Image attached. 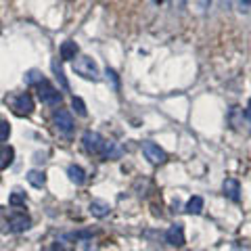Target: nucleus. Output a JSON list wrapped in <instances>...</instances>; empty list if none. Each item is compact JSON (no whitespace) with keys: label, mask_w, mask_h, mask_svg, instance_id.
I'll return each instance as SVG.
<instances>
[{"label":"nucleus","mask_w":251,"mask_h":251,"mask_svg":"<svg viewBox=\"0 0 251 251\" xmlns=\"http://www.w3.org/2000/svg\"><path fill=\"white\" fill-rule=\"evenodd\" d=\"M42 251H65V247L59 245V243H51V245H46Z\"/></svg>","instance_id":"22"},{"label":"nucleus","mask_w":251,"mask_h":251,"mask_svg":"<svg viewBox=\"0 0 251 251\" xmlns=\"http://www.w3.org/2000/svg\"><path fill=\"white\" fill-rule=\"evenodd\" d=\"M13 111H15L17 115H30L32 111H34V99H32V94H19L15 101H13Z\"/></svg>","instance_id":"6"},{"label":"nucleus","mask_w":251,"mask_h":251,"mask_svg":"<svg viewBox=\"0 0 251 251\" xmlns=\"http://www.w3.org/2000/svg\"><path fill=\"white\" fill-rule=\"evenodd\" d=\"M82 143H84V149H86L88 153H99V151L103 149V146H105L103 136L99 134V132H92V130L84 132Z\"/></svg>","instance_id":"5"},{"label":"nucleus","mask_w":251,"mask_h":251,"mask_svg":"<svg viewBox=\"0 0 251 251\" xmlns=\"http://www.w3.org/2000/svg\"><path fill=\"white\" fill-rule=\"evenodd\" d=\"M13 159H15V151H13V146H9V144L0 146V170L9 167L13 163Z\"/></svg>","instance_id":"11"},{"label":"nucleus","mask_w":251,"mask_h":251,"mask_svg":"<svg viewBox=\"0 0 251 251\" xmlns=\"http://www.w3.org/2000/svg\"><path fill=\"white\" fill-rule=\"evenodd\" d=\"M111 207L109 203H105V201H92L90 203V214L94 215V218H105V215H109Z\"/></svg>","instance_id":"13"},{"label":"nucleus","mask_w":251,"mask_h":251,"mask_svg":"<svg viewBox=\"0 0 251 251\" xmlns=\"http://www.w3.org/2000/svg\"><path fill=\"white\" fill-rule=\"evenodd\" d=\"M11 134V126L9 122H4V120H0V141H6Z\"/></svg>","instance_id":"21"},{"label":"nucleus","mask_w":251,"mask_h":251,"mask_svg":"<svg viewBox=\"0 0 251 251\" xmlns=\"http://www.w3.org/2000/svg\"><path fill=\"white\" fill-rule=\"evenodd\" d=\"M73 72L82 75L84 80H99V65L94 63V59L90 57H80L78 61L73 63Z\"/></svg>","instance_id":"1"},{"label":"nucleus","mask_w":251,"mask_h":251,"mask_svg":"<svg viewBox=\"0 0 251 251\" xmlns=\"http://www.w3.org/2000/svg\"><path fill=\"white\" fill-rule=\"evenodd\" d=\"M53 72L57 73V78H59V82H61V88H65V90H67V88H69V86H67V80H65V75H63V69L59 67V63H57V61H53Z\"/></svg>","instance_id":"19"},{"label":"nucleus","mask_w":251,"mask_h":251,"mask_svg":"<svg viewBox=\"0 0 251 251\" xmlns=\"http://www.w3.org/2000/svg\"><path fill=\"white\" fill-rule=\"evenodd\" d=\"M143 153H144V157L149 159L151 163H155V165H159V163H163L165 159H167V155H165V151L161 149L159 144H155V143H151V141H146V143H143Z\"/></svg>","instance_id":"4"},{"label":"nucleus","mask_w":251,"mask_h":251,"mask_svg":"<svg viewBox=\"0 0 251 251\" xmlns=\"http://www.w3.org/2000/svg\"><path fill=\"white\" fill-rule=\"evenodd\" d=\"M27 182H30L32 186H36V188H42V186L46 184L44 172H40V170H30V172H27Z\"/></svg>","instance_id":"14"},{"label":"nucleus","mask_w":251,"mask_h":251,"mask_svg":"<svg viewBox=\"0 0 251 251\" xmlns=\"http://www.w3.org/2000/svg\"><path fill=\"white\" fill-rule=\"evenodd\" d=\"M67 176H69V180H72L73 184H78V186L86 182V172H84L80 165H69L67 167Z\"/></svg>","instance_id":"10"},{"label":"nucleus","mask_w":251,"mask_h":251,"mask_svg":"<svg viewBox=\"0 0 251 251\" xmlns=\"http://www.w3.org/2000/svg\"><path fill=\"white\" fill-rule=\"evenodd\" d=\"M36 88H38L40 101L44 103V105H59V103H61V92H59V90L54 88L46 78H42V80L36 84Z\"/></svg>","instance_id":"2"},{"label":"nucleus","mask_w":251,"mask_h":251,"mask_svg":"<svg viewBox=\"0 0 251 251\" xmlns=\"http://www.w3.org/2000/svg\"><path fill=\"white\" fill-rule=\"evenodd\" d=\"M86 236H90V233H80L78 234V243H75V251H92L94 245H92V241H88Z\"/></svg>","instance_id":"16"},{"label":"nucleus","mask_w":251,"mask_h":251,"mask_svg":"<svg viewBox=\"0 0 251 251\" xmlns=\"http://www.w3.org/2000/svg\"><path fill=\"white\" fill-rule=\"evenodd\" d=\"M9 203L11 205H15V207H19V205H25V195L23 193H13L11 197H9Z\"/></svg>","instance_id":"20"},{"label":"nucleus","mask_w":251,"mask_h":251,"mask_svg":"<svg viewBox=\"0 0 251 251\" xmlns=\"http://www.w3.org/2000/svg\"><path fill=\"white\" fill-rule=\"evenodd\" d=\"M222 191H224L226 197L233 199V201L241 199V184H239V180H234V178H226L224 184H222Z\"/></svg>","instance_id":"9"},{"label":"nucleus","mask_w":251,"mask_h":251,"mask_svg":"<svg viewBox=\"0 0 251 251\" xmlns=\"http://www.w3.org/2000/svg\"><path fill=\"white\" fill-rule=\"evenodd\" d=\"M53 124H54V128H57L59 132H63V134H69V132L73 130V117L65 109L54 111L53 113Z\"/></svg>","instance_id":"3"},{"label":"nucleus","mask_w":251,"mask_h":251,"mask_svg":"<svg viewBox=\"0 0 251 251\" xmlns=\"http://www.w3.org/2000/svg\"><path fill=\"white\" fill-rule=\"evenodd\" d=\"M165 241L174 247H182L184 245V228L180 224H174L170 226V230L165 233Z\"/></svg>","instance_id":"8"},{"label":"nucleus","mask_w":251,"mask_h":251,"mask_svg":"<svg viewBox=\"0 0 251 251\" xmlns=\"http://www.w3.org/2000/svg\"><path fill=\"white\" fill-rule=\"evenodd\" d=\"M30 226H32V220L25 214H15L9 220V230H13V233H25Z\"/></svg>","instance_id":"7"},{"label":"nucleus","mask_w":251,"mask_h":251,"mask_svg":"<svg viewBox=\"0 0 251 251\" xmlns=\"http://www.w3.org/2000/svg\"><path fill=\"white\" fill-rule=\"evenodd\" d=\"M209 2H212V0H191V4H193L195 13H199V15L209 9Z\"/></svg>","instance_id":"18"},{"label":"nucleus","mask_w":251,"mask_h":251,"mask_svg":"<svg viewBox=\"0 0 251 251\" xmlns=\"http://www.w3.org/2000/svg\"><path fill=\"white\" fill-rule=\"evenodd\" d=\"M72 107L75 109V113H78V115H82V117H86V115H88L86 105H84V101L80 99V96H73V99H72Z\"/></svg>","instance_id":"17"},{"label":"nucleus","mask_w":251,"mask_h":251,"mask_svg":"<svg viewBox=\"0 0 251 251\" xmlns=\"http://www.w3.org/2000/svg\"><path fill=\"white\" fill-rule=\"evenodd\" d=\"M201 209H203V199L199 197V195H195V197L188 199V203H186V212L188 214H201Z\"/></svg>","instance_id":"15"},{"label":"nucleus","mask_w":251,"mask_h":251,"mask_svg":"<svg viewBox=\"0 0 251 251\" xmlns=\"http://www.w3.org/2000/svg\"><path fill=\"white\" fill-rule=\"evenodd\" d=\"M75 54H78V44L72 42V40L63 42L61 44V59L63 61H72V59H75Z\"/></svg>","instance_id":"12"}]
</instances>
